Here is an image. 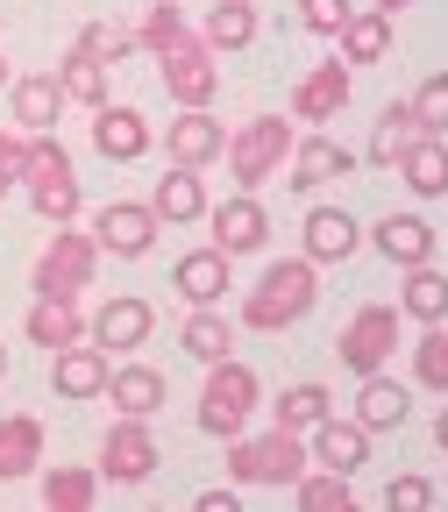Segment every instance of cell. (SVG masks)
I'll return each instance as SVG.
<instances>
[{
    "instance_id": "cell-38",
    "label": "cell",
    "mask_w": 448,
    "mask_h": 512,
    "mask_svg": "<svg viewBox=\"0 0 448 512\" xmlns=\"http://www.w3.org/2000/svg\"><path fill=\"white\" fill-rule=\"evenodd\" d=\"M136 43H143L150 57H164V50H185V43H200V36L185 29V15L171 8V0H157V8L143 15V29H136Z\"/></svg>"
},
{
    "instance_id": "cell-9",
    "label": "cell",
    "mask_w": 448,
    "mask_h": 512,
    "mask_svg": "<svg viewBox=\"0 0 448 512\" xmlns=\"http://www.w3.org/2000/svg\"><path fill=\"white\" fill-rule=\"evenodd\" d=\"M107 377H114V363H107V349H93V342H72V349L50 356V392L72 399V406L107 399Z\"/></svg>"
},
{
    "instance_id": "cell-40",
    "label": "cell",
    "mask_w": 448,
    "mask_h": 512,
    "mask_svg": "<svg viewBox=\"0 0 448 512\" xmlns=\"http://www.w3.org/2000/svg\"><path fill=\"white\" fill-rule=\"evenodd\" d=\"M413 121H420V136H448V72H434L413 93Z\"/></svg>"
},
{
    "instance_id": "cell-2",
    "label": "cell",
    "mask_w": 448,
    "mask_h": 512,
    "mask_svg": "<svg viewBox=\"0 0 448 512\" xmlns=\"http://www.w3.org/2000/svg\"><path fill=\"white\" fill-rule=\"evenodd\" d=\"M292 143H299V128L285 121V114H256V121H242V128H228V178H235V192H256V185H271V178H285V164H292Z\"/></svg>"
},
{
    "instance_id": "cell-31",
    "label": "cell",
    "mask_w": 448,
    "mask_h": 512,
    "mask_svg": "<svg viewBox=\"0 0 448 512\" xmlns=\"http://www.w3.org/2000/svg\"><path fill=\"white\" fill-rule=\"evenodd\" d=\"M399 313H413L420 328H441V320H448V278H441L434 264L406 271V285H399Z\"/></svg>"
},
{
    "instance_id": "cell-20",
    "label": "cell",
    "mask_w": 448,
    "mask_h": 512,
    "mask_svg": "<svg viewBox=\"0 0 448 512\" xmlns=\"http://www.w3.org/2000/svg\"><path fill=\"white\" fill-rule=\"evenodd\" d=\"M406 413H413V392L399 377H363V392H356V427H370V434H392V427H406Z\"/></svg>"
},
{
    "instance_id": "cell-34",
    "label": "cell",
    "mask_w": 448,
    "mask_h": 512,
    "mask_svg": "<svg viewBox=\"0 0 448 512\" xmlns=\"http://www.w3.org/2000/svg\"><path fill=\"white\" fill-rule=\"evenodd\" d=\"M384 50H392V15L356 8L342 29V64H384Z\"/></svg>"
},
{
    "instance_id": "cell-39",
    "label": "cell",
    "mask_w": 448,
    "mask_h": 512,
    "mask_svg": "<svg viewBox=\"0 0 448 512\" xmlns=\"http://www.w3.org/2000/svg\"><path fill=\"white\" fill-rule=\"evenodd\" d=\"M413 377L427 384V392H448V328H427L413 342Z\"/></svg>"
},
{
    "instance_id": "cell-3",
    "label": "cell",
    "mask_w": 448,
    "mask_h": 512,
    "mask_svg": "<svg viewBox=\"0 0 448 512\" xmlns=\"http://www.w3.org/2000/svg\"><path fill=\"white\" fill-rule=\"evenodd\" d=\"M22 192H29V207H36L50 228H72V221H79V207H86L79 171H72V150L50 143V136H29V171H22Z\"/></svg>"
},
{
    "instance_id": "cell-14",
    "label": "cell",
    "mask_w": 448,
    "mask_h": 512,
    "mask_svg": "<svg viewBox=\"0 0 448 512\" xmlns=\"http://www.w3.org/2000/svg\"><path fill=\"white\" fill-rule=\"evenodd\" d=\"M150 328H157L150 299L121 292V299H107V306L93 313V349H143V342H150Z\"/></svg>"
},
{
    "instance_id": "cell-26",
    "label": "cell",
    "mask_w": 448,
    "mask_h": 512,
    "mask_svg": "<svg viewBox=\"0 0 448 512\" xmlns=\"http://www.w3.org/2000/svg\"><path fill=\"white\" fill-rule=\"evenodd\" d=\"M107 399L121 406V420H150V413L164 406V377H157L150 363H121V370L107 377Z\"/></svg>"
},
{
    "instance_id": "cell-18",
    "label": "cell",
    "mask_w": 448,
    "mask_h": 512,
    "mask_svg": "<svg viewBox=\"0 0 448 512\" xmlns=\"http://www.w3.org/2000/svg\"><path fill=\"white\" fill-rule=\"evenodd\" d=\"M221 150H228V128H221L207 107H185V114L171 121V164L200 171V164H214Z\"/></svg>"
},
{
    "instance_id": "cell-33",
    "label": "cell",
    "mask_w": 448,
    "mask_h": 512,
    "mask_svg": "<svg viewBox=\"0 0 448 512\" xmlns=\"http://www.w3.org/2000/svg\"><path fill=\"white\" fill-rule=\"evenodd\" d=\"M93 491H100V470H79V463L43 470V512H93Z\"/></svg>"
},
{
    "instance_id": "cell-49",
    "label": "cell",
    "mask_w": 448,
    "mask_h": 512,
    "mask_svg": "<svg viewBox=\"0 0 448 512\" xmlns=\"http://www.w3.org/2000/svg\"><path fill=\"white\" fill-rule=\"evenodd\" d=\"M0 86H8V64H0Z\"/></svg>"
},
{
    "instance_id": "cell-4",
    "label": "cell",
    "mask_w": 448,
    "mask_h": 512,
    "mask_svg": "<svg viewBox=\"0 0 448 512\" xmlns=\"http://www.w3.org/2000/svg\"><path fill=\"white\" fill-rule=\"evenodd\" d=\"M306 463H313V448H306L299 434H285V427H271V434H235V441H228V477H235V484H299Z\"/></svg>"
},
{
    "instance_id": "cell-19",
    "label": "cell",
    "mask_w": 448,
    "mask_h": 512,
    "mask_svg": "<svg viewBox=\"0 0 448 512\" xmlns=\"http://www.w3.org/2000/svg\"><path fill=\"white\" fill-rule=\"evenodd\" d=\"M171 285H178L185 306H221V292H228V256H221L214 242H207V249H192V256H178Z\"/></svg>"
},
{
    "instance_id": "cell-29",
    "label": "cell",
    "mask_w": 448,
    "mask_h": 512,
    "mask_svg": "<svg viewBox=\"0 0 448 512\" xmlns=\"http://www.w3.org/2000/svg\"><path fill=\"white\" fill-rule=\"evenodd\" d=\"M178 349H185L192 363H228V349H235L228 313H214V306H192V320L178 328Z\"/></svg>"
},
{
    "instance_id": "cell-11",
    "label": "cell",
    "mask_w": 448,
    "mask_h": 512,
    "mask_svg": "<svg viewBox=\"0 0 448 512\" xmlns=\"http://www.w3.org/2000/svg\"><path fill=\"white\" fill-rule=\"evenodd\" d=\"M207 228H214V249H221V256H249V249H264L271 214L256 207V192H235V200L207 207Z\"/></svg>"
},
{
    "instance_id": "cell-45",
    "label": "cell",
    "mask_w": 448,
    "mask_h": 512,
    "mask_svg": "<svg viewBox=\"0 0 448 512\" xmlns=\"http://www.w3.org/2000/svg\"><path fill=\"white\" fill-rule=\"evenodd\" d=\"M192 512H242V498H235V491H200V498H192Z\"/></svg>"
},
{
    "instance_id": "cell-16",
    "label": "cell",
    "mask_w": 448,
    "mask_h": 512,
    "mask_svg": "<svg viewBox=\"0 0 448 512\" xmlns=\"http://www.w3.org/2000/svg\"><path fill=\"white\" fill-rule=\"evenodd\" d=\"M349 107V64H313V72L292 86V121H335Z\"/></svg>"
},
{
    "instance_id": "cell-13",
    "label": "cell",
    "mask_w": 448,
    "mask_h": 512,
    "mask_svg": "<svg viewBox=\"0 0 448 512\" xmlns=\"http://www.w3.org/2000/svg\"><path fill=\"white\" fill-rule=\"evenodd\" d=\"M157 228H164V221H157L150 207H136V200H114V207L93 214V242L114 249V256H150Z\"/></svg>"
},
{
    "instance_id": "cell-6",
    "label": "cell",
    "mask_w": 448,
    "mask_h": 512,
    "mask_svg": "<svg viewBox=\"0 0 448 512\" xmlns=\"http://www.w3.org/2000/svg\"><path fill=\"white\" fill-rule=\"evenodd\" d=\"M256 399H264V384H256V370L249 363H207V392H200V427L207 434H221V441H235L242 427H249V413H256Z\"/></svg>"
},
{
    "instance_id": "cell-32",
    "label": "cell",
    "mask_w": 448,
    "mask_h": 512,
    "mask_svg": "<svg viewBox=\"0 0 448 512\" xmlns=\"http://www.w3.org/2000/svg\"><path fill=\"white\" fill-rule=\"evenodd\" d=\"M57 86H64V100L72 107H107V64L100 57H86V50H64V64H57Z\"/></svg>"
},
{
    "instance_id": "cell-23",
    "label": "cell",
    "mask_w": 448,
    "mask_h": 512,
    "mask_svg": "<svg viewBox=\"0 0 448 512\" xmlns=\"http://www.w3.org/2000/svg\"><path fill=\"white\" fill-rule=\"evenodd\" d=\"M36 463H43V420L36 413H8L0 420V484L36 477Z\"/></svg>"
},
{
    "instance_id": "cell-24",
    "label": "cell",
    "mask_w": 448,
    "mask_h": 512,
    "mask_svg": "<svg viewBox=\"0 0 448 512\" xmlns=\"http://www.w3.org/2000/svg\"><path fill=\"white\" fill-rule=\"evenodd\" d=\"M377 249L392 256L399 271H420V264H434V228L420 214H384L377 221Z\"/></svg>"
},
{
    "instance_id": "cell-43",
    "label": "cell",
    "mask_w": 448,
    "mask_h": 512,
    "mask_svg": "<svg viewBox=\"0 0 448 512\" xmlns=\"http://www.w3.org/2000/svg\"><path fill=\"white\" fill-rule=\"evenodd\" d=\"M22 171H29V136H22V128H8V136H0V200L22 185Z\"/></svg>"
},
{
    "instance_id": "cell-36",
    "label": "cell",
    "mask_w": 448,
    "mask_h": 512,
    "mask_svg": "<svg viewBox=\"0 0 448 512\" xmlns=\"http://www.w3.org/2000/svg\"><path fill=\"white\" fill-rule=\"evenodd\" d=\"M271 413H278V427H285V434H313L320 420L335 413V399H328V384H292V392H285Z\"/></svg>"
},
{
    "instance_id": "cell-7",
    "label": "cell",
    "mask_w": 448,
    "mask_h": 512,
    "mask_svg": "<svg viewBox=\"0 0 448 512\" xmlns=\"http://www.w3.org/2000/svg\"><path fill=\"white\" fill-rule=\"evenodd\" d=\"M392 349H399V313H392V306H356L349 328H342V342H335V356H342L356 377H377Z\"/></svg>"
},
{
    "instance_id": "cell-37",
    "label": "cell",
    "mask_w": 448,
    "mask_h": 512,
    "mask_svg": "<svg viewBox=\"0 0 448 512\" xmlns=\"http://www.w3.org/2000/svg\"><path fill=\"white\" fill-rule=\"evenodd\" d=\"M292 498H299V512H363L356 491H349V477H335V470H306L292 484Z\"/></svg>"
},
{
    "instance_id": "cell-47",
    "label": "cell",
    "mask_w": 448,
    "mask_h": 512,
    "mask_svg": "<svg viewBox=\"0 0 448 512\" xmlns=\"http://www.w3.org/2000/svg\"><path fill=\"white\" fill-rule=\"evenodd\" d=\"M399 8H413V0H377V15H399Z\"/></svg>"
},
{
    "instance_id": "cell-25",
    "label": "cell",
    "mask_w": 448,
    "mask_h": 512,
    "mask_svg": "<svg viewBox=\"0 0 448 512\" xmlns=\"http://www.w3.org/2000/svg\"><path fill=\"white\" fill-rule=\"evenodd\" d=\"M57 107H64L57 72H29V79H15V128H22V136H50Z\"/></svg>"
},
{
    "instance_id": "cell-5",
    "label": "cell",
    "mask_w": 448,
    "mask_h": 512,
    "mask_svg": "<svg viewBox=\"0 0 448 512\" xmlns=\"http://www.w3.org/2000/svg\"><path fill=\"white\" fill-rule=\"evenodd\" d=\"M93 271H100V242L79 235V228H57L50 249L36 256V271H29V292L36 299H79L93 285Z\"/></svg>"
},
{
    "instance_id": "cell-1",
    "label": "cell",
    "mask_w": 448,
    "mask_h": 512,
    "mask_svg": "<svg viewBox=\"0 0 448 512\" xmlns=\"http://www.w3.org/2000/svg\"><path fill=\"white\" fill-rule=\"evenodd\" d=\"M313 271H320V264H306V256H285V264H271L264 278H256V292L242 299V328L278 335V328H292V320H306L313 299H320V278H313Z\"/></svg>"
},
{
    "instance_id": "cell-15",
    "label": "cell",
    "mask_w": 448,
    "mask_h": 512,
    "mask_svg": "<svg viewBox=\"0 0 448 512\" xmlns=\"http://www.w3.org/2000/svg\"><path fill=\"white\" fill-rule=\"evenodd\" d=\"M306 448H313V463H320V470L356 477V470L370 463V427H356V420H335V413H328V420L313 427V441H306Z\"/></svg>"
},
{
    "instance_id": "cell-17",
    "label": "cell",
    "mask_w": 448,
    "mask_h": 512,
    "mask_svg": "<svg viewBox=\"0 0 448 512\" xmlns=\"http://www.w3.org/2000/svg\"><path fill=\"white\" fill-rule=\"evenodd\" d=\"M93 150H100L107 164L150 157V121H143L136 107H100V114H93Z\"/></svg>"
},
{
    "instance_id": "cell-21",
    "label": "cell",
    "mask_w": 448,
    "mask_h": 512,
    "mask_svg": "<svg viewBox=\"0 0 448 512\" xmlns=\"http://www.w3.org/2000/svg\"><path fill=\"white\" fill-rule=\"evenodd\" d=\"M22 335L36 342V349H72V342H86V320H79V299H36L29 306V320H22Z\"/></svg>"
},
{
    "instance_id": "cell-35",
    "label": "cell",
    "mask_w": 448,
    "mask_h": 512,
    "mask_svg": "<svg viewBox=\"0 0 448 512\" xmlns=\"http://www.w3.org/2000/svg\"><path fill=\"white\" fill-rule=\"evenodd\" d=\"M256 36V8H249V0H214V8H207V29H200V43L221 57V50H242Z\"/></svg>"
},
{
    "instance_id": "cell-8",
    "label": "cell",
    "mask_w": 448,
    "mask_h": 512,
    "mask_svg": "<svg viewBox=\"0 0 448 512\" xmlns=\"http://www.w3.org/2000/svg\"><path fill=\"white\" fill-rule=\"evenodd\" d=\"M157 463H164V456H157L150 420H114V427H107V441H100V477H114V484H143Z\"/></svg>"
},
{
    "instance_id": "cell-44",
    "label": "cell",
    "mask_w": 448,
    "mask_h": 512,
    "mask_svg": "<svg viewBox=\"0 0 448 512\" xmlns=\"http://www.w3.org/2000/svg\"><path fill=\"white\" fill-rule=\"evenodd\" d=\"M427 505H434L427 477H392V484H384V512H427Z\"/></svg>"
},
{
    "instance_id": "cell-30",
    "label": "cell",
    "mask_w": 448,
    "mask_h": 512,
    "mask_svg": "<svg viewBox=\"0 0 448 512\" xmlns=\"http://www.w3.org/2000/svg\"><path fill=\"white\" fill-rule=\"evenodd\" d=\"M356 249V221L342 207H313L306 214V264H342Z\"/></svg>"
},
{
    "instance_id": "cell-10",
    "label": "cell",
    "mask_w": 448,
    "mask_h": 512,
    "mask_svg": "<svg viewBox=\"0 0 448 512\" xmlns=\"http://www.w3.org/2000/svg\"><path fill=\"white\" fill-rule=\"evenodd\" d=\"M157 64H164V93H171L178 107H207V100L221 93V64H214V50H207V43L164 50Z\"/></svg>"
},
{
    "instance_id": "cell-48",
    "label": "cell",
    "mask_w": 448,
    "mask_h": 512,
    "mask_svg": "<svg viewBox=\"0 0 448 512\" xmlns=\"http://www.w3.org/2000/svg\"><path fill=\"white\" fill-rule=\"evenodd\" d=\"M0 377H8V349H0Z\"/></svg>"
},
{
    "instance_id": "cell-22",
    "label": "cell",
    "mask_w": 448,
    "mask_h": 512,
    "mask_svg": "<svg viewBox=\"0 0 448 512\" xmlns=\"http://www.w3.org/2000/svg\"><path fill=\"white\" fill-rule=\"evenodd\" d=\"M150 214L157 221H207V185H200V171H185V164H171L164 178H157V192H150Z\"/></svg>"
},
{
    "instance_id": "cell-41",
    "label": "cell",
    "mask_w": 448,
    "mask_h": 512,
    "mask_svg": "<svg viewBox=\"0 0 448 512\" xmlns=\"http://www.w3.org/2000/svg\"><path fill=\"white\" fill-rule=\"evenodd\" d=\"M72 50H86V57L114 64V57H128V50H136V36H128V29H114V22H93V29H79V43H72Z\"/></svg>"
},
{
    "instance_id": "cell-12",
    "label": "cell",
    "mask_w": 448,
    "mask_h": 512,
    "mask_svg": "<svg viewBox=\"0 0 448 512\" xmlns=\"http://www.w3.org/2000/svg\"><path fill=\"white\" fill-rule=\"evenodd\" d=\"M356 171V150H342L335 136H299L292 143V164H285V185L292 192H320V185H335Z\"/></svg>"
},
{
    "instance_id": "cell-46",
    "label": "cell",
    "mask_w": 448,
    "mask_h": 512,
    "mask_svg": "<svg viewBox=\"0 0 448 512\" xmlns=\"http://www.w3.org/2000/svg\"><path fill=\"white\" fill-rule=\"evenodd\" d=\"M434 441H441V456H448V406H441V420H434Z\"/></svg>"
},
{
    "instance_id": "cell-42",
    "label": "cell",
    "mask_w": 448,
    "mask_h": 512,
    "mask_svg": "<svg viewBox=\"0 0 448 512\" xmlns=\"http://www.w3.org/2000/svg\"><path fill=\"white\" fill-rule=\"evenodd\" d=\"M349 15H356L349 0H299V22H306L313 36H342V29H349Z\"/></svg>"
},
{
    "instance_id": "cell-27",
    "label": "cell",
    "mask_w": 448,
    "mask_h": 512,
    "mask_svg": "<svg viewBox=\"0 0 448 512\" xmlns=\"http://www.w3.org/2000/svg\"><path fill=\"white\" fill-rule=\"evenodd\" d=\"M399 178H406L413 200H441V192H448V143H441V136H420V143L399 157Z\"/></svg>"
},
{
    "instance_id": "cell-28",
    "label": "cell",
    "mask_w": 448,
    "mask_h": 512,
    "mask_svg": "<svg viewBox=\"0 0 448 512\" xmlns=\"http://www.w3.org/2000/svg\"><path fill=\"white\" fill-rule=\"evenodd\" d=\"M420 143V121H413V100H392L377 114V128H370V164H384V171H399V157Z\"/></svg>"
}]
</instances>
